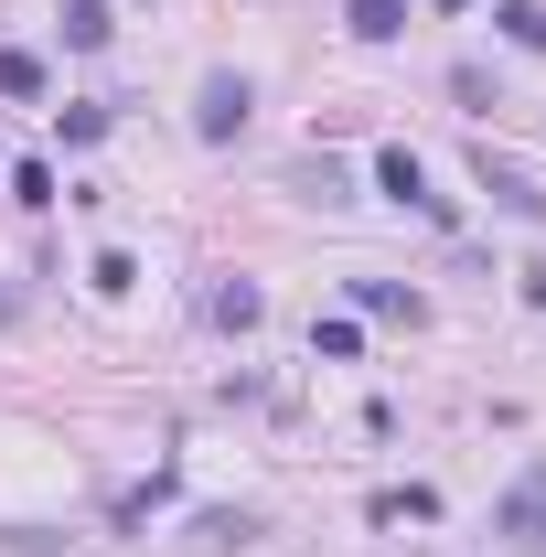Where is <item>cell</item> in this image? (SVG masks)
<instances>
[{
    "label": "cell",
    "mask_w": 546,
    "mask_h": 557,
    "mask_svg": "<svg viewBox=\"0 0 546 557\" xmlns=\"http://www.w3.org/2000/svg\"><path fill=\"white\" fill-rule=\"evenodd\" d=\"M0 97H44V54L11 44V54H0Z\"/></svg>",
    "instance_id": "cell-11"
},
{
    "label": "cell",
    "mask_w": 546,
    "mask_h": 557,
    "mask_svg": "<svg viewBox=\"0 0 546 557\" xmlns=\"http://www.w3.org/2000/svg\"><path fill=\"white\" fill-rule=\"evenodd\" d=\"M11 311H22V289H0V322H11Z\"/></svg>",
    "instance_id": "cell-18"
},
{
    "label": "cell",
    "mask_w": 546,
    "mask_h": 557,
    "mask_svg": "<svg viewBox=\"0 0 546 557\" xmlns=\"http://www.w3.org/2000/svg\"><path fill=\"white\" fill-rule=\"evenodd\" d=\"M108 33H119V22H108V0H65V44H75V54H97Z\"/></svg>",
    "instance_id": "cell-9"
},
{
    "label": "cell",
    "mask_w": 546,
    "mask_h": 557,
    "mask_svg": "<svg viewBox=\"0 0 546 557\" xmlns=\"http://www.w3.org/2000/svg\"><path fill=\"white\" fill-rule=\"evenodd\" d=\"M65 139H75V150H86V139H108V108H97V97H75V108H65Z\"/></svg>",
    "instance_id": "cell-16"
},
{
    "label": "cell",
    "mask_w": 546,
    "mask_h": 557,
    "mask_svg": "<svg viewBox=\"0 0 546 557\" xmlns=\"http://www.w3.org/2000/svg\"><path fill=\"white\" fill-rule=\"evenodd\" d=\"M514 289H525V300H546V258H525V269H514Z\"/></svg>",
    "instance_id": "cell-17"
},
{
    "label": "cell",
    "mask_w": 546,
    "mask_h": 557,
    "mask_svg": "<svg viewBox=\"0 0 546 557\" xmlns=\"http://www.w3.org/2000/svg\"><path fill=\"white\" fill-rule=\"evenodd\" d=\"M247 536H258L247 515H204V525H194V547H247Z\"/></svg>",
    "instance_id": "cell-15"
},
{
    "label": "cell",
    "mask_w": 546,
    "mask_h": 557,
    "mask_svg": "<svg viewBox=\"0 0 546 557\" xmlns=\"http://www.w3.org/2000/svg\"><path fill=\"white\" fill-rule=\"evenodd\" d=\"M472 172H482V194H493V205H504V214H525V225H546V194H536V183H525V172H514V161H493V150H482Z\"/></svg>",
    "instance_id": "cell-3"
},
{
    "label": "cell",
    "mask_w": 546,
    "mask_h": 557,
    "mask_svg": "<svg viewBox=\"0 0 546 557\" xmlns=\"http://www.w3.org/2000/svg\"><path fill=\"white\" fill-rule=\"evenodd\" d=\"M11 194L22 205H54V161H11Z\"/></svg>",
    "instance_id": "cell-14"
},
{
    "label": "cell",
    "mask_w": 546,
    "mask_h": 557,
    "mask_svg": "<svg viewBox=\"0 0 546 557\" xmlns=\"http://www.w3.org/2000/svg\"><path fill=\"white\" fill-rule=\"evenodd\" d=\"M86 278H97V289L119 300V289H139V258H129V247H108V258H97V269H86Z\"/></svg>",
    "instance_id": "cell-12"
},
{
    "label": "cell",
    "mask_w": 546,
    "mask_h": 557,
    "mask_svg": "<svg viewBox=\"0 0 546 557\" xmlns=\"http://www.w3.org/2000/svg\"><path fill=\"white\" fill-rule=\"evenodd\" d=\"M439 515V493L429 483H408V493H375V525H429Z\"/></svg>",
    "instance_id": "cell-10"
},
{
    "label": "cell",
    "mask_w": 546,
    "mask_h": 557,
    "mask_svg": "<svg viewBox=\"0 0 546 557\" xmlns=\"http://www.w3.org/2000/svg\"><path fill=\"white\" fill-rule=\"evenodd\" d=\"M247 108H258V86H247L236 65H214L204 97H194V139H236V129H247Z\"/></svg>",
    "instance_id": "cell-2"
},
{
    "label": "cell",
    "mask_w": 546,
    "mask_h": 557,
    "mask_svg": "<svg viewBox=\"0 0 546 557\" xmlns=\"http://www.w3.org/2000/svg\"><path fill=\"white\" fill-rule=\"evenodd\" d=\"M353 300H364L375 322H418V311H429V300H418V289H397V278H353Z\"/></svg>",
    "instance_id": "cell-6"
},
{
    "label": "cell",
    "mask_w": 546,
    "mask_h": 557,
    "mask_svg": "<svg viewBox=\"0 0 546 557\" xmlns=\"http://www.w3.org/2000/svg\"><path fill=\"white\" fill-rule=\"evenodd\" d=\"M311 354H333V364H353V354H364V333H353V322H311Z\"/></svg>",
    "instance_id": "cell-13"
},
{
    "label": "cell",
    "mask_w": 546,
    "mask_h": 557,
    "mask_svg": "<svg viewBox=\"0 0 546 557\" xmlns=\"http://www.w3.org/2000/svg\"><path fill=\"white\" fill-rule=\"evenodd\" d=\"M258 311H269L258 278H225V289H214V322H225V333H258Z\"/></svg>",
    "instance_id": "cell-8"
},
{
    "label": "cell",
    "mask_w": 546,
    "mask_h": 557,
    "mask_svg": "<svg viewBox=\"0 0 546 557\" xmlns=\"http://www.w3.org/2000/svg\"><path fill=\"white\" fill-rule=\"evenodd\" d=\"M504 536L514 547H546V472H525V493L504 504Z\"/></svg>",
    "instance_id": "cell-4"
},
{
    "label": "cell",
    "mask_w": 546,
    "mask_h": 557,
    "mask_svg": "<svg viewBox=\"0 0 546 557\" xmlns=\"http://www.w3.org/2000/svg\"><path fill=\"white\" fill-rule=\"evenodd\" d=\"M493 22H504V44H514V54H546V0H504Z\"/></svg>",
    "instance_id": "cell-7"
},
{
    "label": "cell",
    "mask_w": 546,
    "mask_h": 557,
    "mask_svg": "<svg viewBox=\"0 0 546 557\" xmlns=\"http://www.w3.org/2000/svg\"><path fill=\"white\" fill-rule=\"evenodd\" d=\"M343 22H353L364 44H397V33H408V0H343Z\"/></svg>",
    "instance_id": "cell-5"
},
{
    "label": "cell",
    "mask_w": 546,
    "mask_h": 557,
    "mask_svg": "<svg viewBox=\"0 0 546 557\" xmlns=\"http://www.w3.org/2000/svg\"><path fill=\"white\" fill-rule=\"evenodd\" d=\"M375 183H386V205L429 214V225H461V205H450V194H429V161H418V150H386V161H375Z\"/></svg>",
    "instance_id": "cell-1"
}]
</instances>
